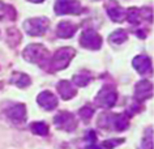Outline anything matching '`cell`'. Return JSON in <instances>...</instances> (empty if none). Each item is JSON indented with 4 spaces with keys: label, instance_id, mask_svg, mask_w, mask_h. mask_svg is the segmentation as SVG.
Instances as JSON below:
<instances>
[{
    "label": "cell",
    "instance_id": "1",
    "mask_svg": "<svg viewBox=\"0 0 154 149\" xmlns=\"http://www.w3.org/2000/svg\"><path fill=\"white\" fill-rule=\"evenodd\" d=\"M98 126L102 128H114L115 131H125L129 126V120L124 114H102Z\"/></svg>",
    "mask_w": 154,
    "mask_h": 149
},
{
    "label": "cell",
    "instance_id": "2",
    "mask_svg": "<svg viewBox=\"0 0 154 149\" xmlns=\"http://www.w3.org/2000/svg\"><path fill=\"white\" fill-rule=\"evenodd\" d=\"M24 58L30 63H39L43 66V63L48 64L50 55L45 46L42 45H29L24 51Z\"/></svg>",
    "mask_w": 154,
    "mask_h": 149
},
{
    "label": "cell",
    "instance_id": "3",
    "mask_svg": "<svg viewBox=\"0 0 154 149\" xmlns=\"http://www.w3.org/2000/svg\"><path fill=\"white\" fill-rule=\"evenodd\" d=\"M73 56H75V50L71 47H63V48L57 50L55 52V55L52 56V59L48 60L52 71L64 70V68L71 63Z\"/></svg>",
    "mask_w": 154,
    "mask_h": 149
},
{
    "label": "cell",
    "instance_id": "4",
    "mask_svg": "<svg viewBox=\"0 0 154 149\" xmlns=\"http://www.w3.org/2000/svg\"><path fill=\"white\" fill-rule=\"evenodd\" d=\"M116 99L118 93L115 90V88L111 85H105L95 97V104L103 109H111L116 104Z\"/></svg>",
    "mask_w": 154,
    "mask_h": 149
},
{
    "label": "cell",
    "instance_id": "5",
    "mask_svg": "<svg viewBox=\"0 0 154 149\" xmlns=\"http://www.w3.org/2000/svg\"><path fill=\"white\" fill-rule=\"evenodd\" d=\"M48 25H50V22H48L47 18L41 17V18H30V20H28L24 24V28L29 36L39 37V36H43L46 33Z\"/></svg>",
    "mask_w": 154,
    "mask_h": 149
},
{
    "label": "cell",
    "instance_id": "6",
    "mask_svg": "<svg viewBox=\"0 0 154 149\" xmlns=\"http://www.w3.org/2000/svg\"><path fill=\"white\" fill-rule=\"evenodd\" d=\"M80 45L88 50H98L102 46V38L95 30H84L80 36Z\"/></svg>",
    "mask_w": 154,
    "mask_h": 149
},
{
    "label": "cell",
    "instance_id": "7",
    "mask_svg": "<svg viewBox=\"0 0 154 149\" xmlns=\"http://www.w3.org/2000/svg\"><path fill=\"white\" fill-rule=\"evenodd\" d=\"M54 123H55V126L59 129H63V131H67V132L75 131L77 127V120L75 119L73 114L67 111H61L57 115H55Z\"/></svg>",
    "mask_w": 154,
    "mask_h": 149
},
{
    "label": "cell",
    "instance_id": "8",
    "mask_svg": "<svg viewBox=\"0 0 154 149\" xmlns=\"http://www.w3.org/2000/svg\"><path fill=\"white\" fill-rule=\"evenodd\" d=\"M56 14H79L81 13V4L77 0H56Z\"/></svg>",
    "mask_w": 154,
    "mask_h": 149
},
{
    "label": "cell",
    "instance_id": "9",
    "mask_svg": "<svg viewBox=\"0 0 154 149\" xmlns=\"http://www.w3.org/2000/svg\"><path fill=\"white\" fill-rule=\"evenodd\" d=\"M7 118L14 124H22L26 120V109L22 104H14L5 111Z\"/></svg>",
    "mask_w": 154,
    "mask_h": 149
},
{
    "label": "cell",
    "instance_id": "10",
    "mask_svg": "<svg viewBox=\"0 0 154 149\" xmlns=\"http://www.w3.org/2000/svg\"><path fill=\"white\" fill-rule=\"evenodd\" d=\"M37 102L42 109L46 110V111H51V110L56 109V106H57L56 95L52 94L51 92H48V90H45V92H42V93L38 94Z\"/></svg>",
    "mask_w": 154,
    "mask_h": 149
},
{
    "label": "cell",
    "instance_id": "11",
    "mask_svg": "<svg viewBox=\"0 0 154 149\" xmlns=\"http://www.w3.org/2000/svg\"><path fill=\"white\" fill-rule=\"evenodd\" d=\"M106 9H107V14L112 21L115 22H122L127 18V11L123 9L116 2H109L106 4Z\"/></svg>",
    "mask_w": 154,
    "mask_h": 149
},
{
    "label": "cell",
    "instance_id": "12",
    "mask_svg": "<svg viewBox=\"0 0 154 149\" xmlns=\"http://www.w3.org/2000/svg\"><path fill=\"white\" fill-rule=\"evenodd\" d=\"M152 94H153L152 82L148 81V80H142V81L137 82L136 89H134V98H136L138 102H142V101H145V99L150 98Z\"/></svg>",
    "mask_w": 154,
    "mask_h": 149
},
{
    "label": "cell",
    "instance_id": "13",
    "mask_svg": "<svg viewBox=\"0 0 154 149\" xmlns=\"http://www.w3.org/2000/svg\"><path fill=\"white\" fill-rule=\"evenodd\" d=\"M56 89H57L59 95L63 99H65V101H67V99H72L77 94V90H76V88L72 85V82L65 81V80H63V81H60L57 84Z\"/></svg>",
    "mask_w": 154,
    "mask_h": 149
},
{
    "label": "cell",
    "instance_id": "14",
    "mask_svg": "<svg viewBox=\"0 0 154 149\" xmlns=\"http://www.w3.org/2000/svg\"><path fill=\"white\" fill-rule=\"evenodd\" d=\"M132 64H133L134 70H136L138 73H141V75L148 73V72L152 70V62H150V59L146 55H138V56H136V58L133 59Z\"/></svg>",
    "mask_w": 154,
    "mask_h": 149
},
{
    "label": "cell",
    "instance_id": "15",
    "mask_svg": "<svg viewBox=\"0 0 154 149\" xmlns=\"http://www.w3.org/2000/svg\"><path fill=\"white\" fill-rule=\"evenodd\" d=\"M77 30V26L75 24L69 21H61L59 25H57V30H56V34L59 36L60 38H71L73 37V34L76 33Z\"/></svg>",
    "mask_w": 154,
    "mask_h": 149
},
{
    "label": "cell",
    "instance_id": "16",
    "mask_svg": "<svg viewBox=\"0 0 154 149\" xmlns=\"http://www.w3.org/2000/svg\"><path fill=\"white\" fill-rule=\"evenodd\" d=\"M11 82L14 84V85H17L18 88H26L28 85H30V77L28 75H25V73H20V72H17V73H14L12 76Z\"/></svg>",
    "mask_w": 154,
    "mask_h": 149
},
{
    "label": "cell",
    "instance_id": "17",
    "mask_svg": "<svg viewBox=\"0 0 154 149\" xmlns=\"http://www.w3.org/2000/svg\"><path fill=\"white\" fill-rule=\"evenodd\" d=\"M8 18V20H14L16 18V11L11 5H7L0 2V21Z\"/></svg>",
    "mask_w": 154,
    "mask_h": 149
},
{
    "label": "cell",
    "instance_id": "18",
    "mask_svg": "<svg viewBox=\"0 0 154 149\" xmlns=\"http://www.w3.org/2000/svg\"><path fill=\"white\" fill-rule=\"evenodd\" d=\"M30 129L34 135L38 136H46L48 133V126L43 123V122H34L30 124Z\"/></svg>",
    "mask_w": 154,
    "mask_h": 149
},
{
    "label": "cell",
    "instance_id": "19",
    "mask_svg": "<svg viewBox=\"0 0 154 149\" xmlns=\"http://www.w3.org/2000/svg\"><path fill=\"white\" fill-rule=\"evenodd\" d=\"M90 80H91V77L88 72H80V73L73 76V82H75L77 86H86L90 82Z\"/></svg>",
    "mask_w": 154,
    "mask_h": 149
},
{
    "label": "cell",
    "instance_id": "20",
    "mask_svg": "<svg viewBox=\"0 0 154 149\" xmlns=\"http://www.w3.org/2000/svg\"><path fill=\"white\" fill-rule=\"evenodd\" d=\"M127 38H128V34H127L124 30H115V32L111 34V36L109 37V39L111 43H123L124 41H127Z\"/></svg>",
    "mask_w": 154,
    "mask_h": 149
},
{
    "label": "cell",
    "instance_id": "21",
    "mask_svg": "<svg viewBox=\"0 0 154 149\" xmlns=\"http://www.w3.org/2000/svg\"><path fill=\"white\" fill-rule=\"evenodd\" d=\"M93 114H94V109H91L90 106H84V107L80 109V111H79V115L82 119L84 123H88L90 118L93 116Z\"/></svg>",
    "mask_w": 154,
    "mask_h": 149
},
{
    "label": "cell",
    "instance_id": "22",
    "mask_svg": "<svg viewBox=\"0 0 154 149\" xmlns=\"http://www.w3.org/2000/svg\"><path fill=\"white\" fill-rule=\"evenodd\" d=\"M141 149H153V133L150 131V128L145 133V137H144V140H142Z\"/></svg>",
    "mask_w": 154,
    "mask_h": 149
},
{
    "label": "cell",
    "instance_id": "23",
    "mask_svg": "<svg viewBox=\"0 0 154 149\" xmlns=\"http://www.w3.org/2000/svg\"><path fill=\"white\" fill-rule=\"evenodd\" d=\"M20 39H21V36L16 29H9L8 30V41L9 42L13 41V45H16V43L20 42Z\"/></svg>",
    "mask_w": 154,
    "mask_h": 149
},
{
    "label": "cell",
    "instance_id": "24",
    "mask_svg": "<svg viewBox=\"0 0 154 149\" xmlns=\"http://www.w3.org/2000/svg\"><path fill=\"white\" fill-rule=\"evenodd\" d=\"M123 143H124L123 139H112V140L105 141V143H103V147L105 148H114V147H116L119 144H123Z\"/></svg>",
    "mask_w": 154,
    "mask_h": 149
},
{
    "label": "cell",
    "instance_id": "25",
    "mask_svg": "<svg viewBox=\"0 0 154 149\" xmlns=\"http://www.w3.org/2000/svg\"><path fill=\"white\" fill-rule=\"evenodd\" d=\"M86 149H101V147H98L95 143H90V145H88Z\"/></svg>",
    "mask_w": 154,
    "mask_h": 149
},
{
    "label": "cell",
    "instance_id": "26",
    "mask_svg": "<svg viewBox=\"0 0 154 149\" xmlns=\"http://www.w3.org/2000/svg\"><path fill=\"white\" fill-rule=\"evenodd\" d=\"M29 2H33V3H42L43 0H29Z\"/></svg>",
    "mask_w": 154,
    "mask_h": 149
}]
</instances>
